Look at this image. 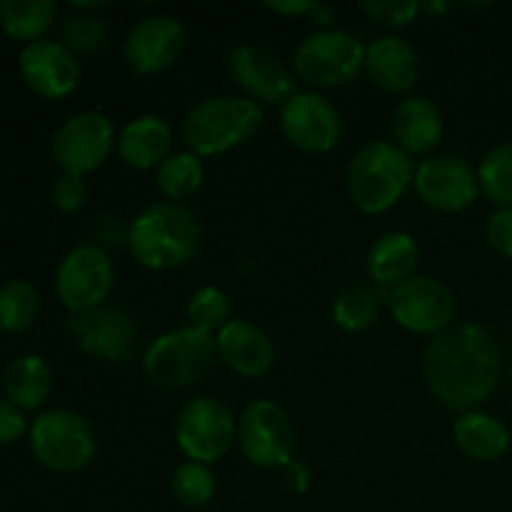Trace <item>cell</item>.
<instances>
[{"mask_svg": "<svg viewBox=\"0 0 512 512\" xmlns=\"http://www.w3.org/2000/svg\"><path fill=\"white\" fill-rule=\"evenodd\" d=\"M388 308L395 323L408 333L438 335L455 320V295L443 280L415 275L390 290Z\"/></svg>", "mask_w": 512, "mask_h": 512, "instance_id": "13", "label": "cell"}, {"mask_svg": "<svg viewBox=\"0 0 512 512\" xmlns=\"http://www.w3.org/2000/svg\"><path fill=\"white\" fill-rule=\"evenodd\" d=\"M500 373L498 340L478 323H453L425 345V383L438 403L453 413L480 410L498 388Z\"/></svg>", "mask_w": 512, "mask_h": 512, "instance_id": "1", "label": "cell"}, {"mask_svg": "<svg viewBox=\"0 0 512 512\" xmlns=\"http://www.w3.org/2000/svg\"><path fill=\"white\" fill-rule=\"evenodd\" d=\"M480 193L500 208H512V140L495 145L478 165Z\"/></svg>", "mask_w": 512, "mask_h": 512, "instance_id": "31", "label": "cell"}, {"mask_svg": "<svg viewBox=\"0 0 512 512\" xmlns=\"http://www.w3.org/2000/svg\"><path fill=\"white\" fill-rule=\"evenodd\" d=\"M310 480H313L310 468L308 465L300 463V460H293V463H288L283 468V483L288 485V490H293V493H298V495L308 493Z\"/></svg>", "mask_w": 512, "mask_h": 512, "instance_id": "38", "label": "cell"}, {"mask_svg": "<svg viewBox=\"0 0 512 512\" xmlns=\"http://www.w3.org/2000/svg\"><path fill=\"white\" fill-rule=\"evenodd\" d=\"M420 248L418 240L405 230L383 233L368 250V275L380 288H398L405 280L415 278Z\"/></svg>", "mask_w": 512, "mask_h": 512, "instance_id": "23", "label": "cell"}, {"mask_svg": "<svg viewBox=\"0 0 512 512\" xmlns=\"http://www.w3.org/2000/svg\"><path fill=\"white\" fill-rule=\"evenodd\" d=\"M365 68V45L350 30H315L293 53V70L315 90L343 88Z\"/></svg>", "mask_w": 512, "mask_h": 512, "instance_id": "7", "label": "cell"}, {"mask_svg": "<svg viewBox=\"0 0 512 512\" xmlns=\"http://www.w3.org/2000/svg\"><path fill=\"white\" fill-rule=\"evenodd\" d=\"M228 70L245 98L265 105H285L293 98L295 78L288 65L258 43H238L228 53Z\"/></svg>", "mask_w": 512, "mask_h": 512, "instance_id": "16", "label": "cell"}, {"mask_svg": "<svg viewBox=\"0 0 512 512\" xmlns=\"http://www.w3.org/2000/svg\"><path fill=\"white\" fill-rule=\"evenodd\" d=\"M308 18L318 30H333L335 20H338V13H335V8L330 3H313Z\"/></svg>", "mask_w": 512, "mask_h": 512, "instance_id": "40", "label": "cell"}, {"mask_svg": "<svg viewBox=\"0 0 512 512\" xmlns=\"http://www.w3.org/2000/svg\"><path fill=\"white\" fill-rule=\"evenodd\" d=\"M238 448L260 470H283L295 460L298 430L275 400H255L238 418Z\"/></svg>", "mask_w": 512, "mask_h": 512, "instance_id": "8", "label": "cell"}, {"mask_svg": "<svg viewBox=\"0 0 512 512\" xmlns=\"http://www.w3.org/2000/svg\"><path fill=\"white\" fill-rule=\"evenodd\" d=\"M203 225L183 203H153L128 225V248L138 265L148 270H175L198 255Z\"/></svg>", "mask_w": 512, "mask_h": 512, "instance_id": "2", "label": "cell"}, {"mask_svg": "<svg viewBox=\"0 0 512 512\" xmlns=\"http://www.w3.org/2000/svg\"><path fill=\"white\" fill-rule=\"evenodd\" d=\"M453 440L465 458L475 463H493L510 448V430L498 415L485 410L460 413L453 423Z\"/></svg>", "mask_w": 512, "mask_h": 512, "instance_id": "24", "label": "cell"}, {"mask_svg": "<svg viewBox=\"0 0 512 512\" xmlns=\"http://www.w3.org/2000/svg\"><path fill=\"white\" fill-rule=\"evenodd\" d=\"M188 320L195 330L205 335H218L230 323V300L220 288H200L188 303Z\"/></svg>", "mask_w": 512, "mask_h": 512, "instance_id": "33", "label": "cell"}, {"mask_svg": "<svg viewBox=\"0 0 512 512\" xmlns=\"http://www.w3.org/2000/svg\"><path fill=\"white\" fill-rule=\"evenodd\" d=\"M345 180L350 200L360 213H388L413 185V155L398 148L393 140H373L353 155Z\"/></svg>", "mask_w": 512, "mask_h": 512, "instance_id": "3", "label": "cell"}, {"mask_svg": "<svg viewBox=\"0 0 512 512\" xmlns=\"http://www.w3.org/2000/svg\"><path fill=\"white\" fill-rule=\"evenodd\" d=\"M215 348L220 360L240 378H263L275 365V345L270 335L253 320L233 318L218 335Z\"/></svg>", "mask_w": 512, "mask_h": 512, "instance_id": "19", "label": "cell"}, {"mask_svg": "<svg viewBox=\"0 0 512 512\" xmlns=\"http://www.w3.org/2000/svg\"><path fill=\"white\" fill-rule=\"evenodd\" d=\"M215 348L213 335L195 330L193 325L168 330L148 345L143 355V370L148 380L165 390H183L195 385L213 368Z\"/></svg>", "mask_w": 512, "mask_h": 512, "instance_id": "5", "label": "cell"}, {"mask_svg": "<svg viewBox=\"0 0 512 512\" xmlns=\"http://www.w3.org/2000/svg\"><path fill=\"white\" fill-rule=\"evenodd\" d=\"M115 145L118 140H115V128L108 115L98 110H83L55 130L50 155L63 173L85 178L110 158Z\"/></svg>", "mask_w": 512, "mask_h": 512, "instance_id": "11", "label": "cell"}, {"mask_svg": "<svg viewBox=\"0 0 512 512\" xmlns=\"http://www.w3.org/2000/svg\"><path fill=\"white\" fill-rule=\"evenodd\" d=\"M365 73L385 93H408L420 75V58L408 40L383 35L365 48Z\"/></svg>", "mask_w": 512, "mask_h": 512, "instance_id": "20", "label": "cell"}, {"mask_svg": "<svg viewBox=\"0 0 512 512\" xmlns=\"http://www.w3.org/2000/svg\"><path fill=\"white\" fill-rule=\"evenodd\" d=\"M205 180V165L203 158H198L190 150H178L170 153L168 158L160 163L155 170V188L160 190L168 203H183V200L193 198Z\"/></svg>", "mask_w": 512, "mask_h": 512, "instance_id": "27", "label": "cell"}, {"mask_svg": "<svg viewBox=\"0 0 512 512\" xmlns=\"http://www.w3.org/2000/svg\"><path fill=\"white\" fill-rule=\"evenodd\" d=\"M510 383H512V360H510Z\"/></svg>", "mask_w": 512, "mask_h": 512, "instance_id": "42", "label": "cell"}, {"mask_svg": "<svg viewBox=\"0 0 512 512\" xmlns=\"http://www.w3.org/2000/svg\"><path fill=\"white\" fill-rule=\"evenodd\" d=\"M425 10H430V13H445V10H448V5L445 3H428V5H423Z\"/></svg>", "mask_w": 512, "mask_h": 512, "instance_id": "41", "label": "cell"}, {"mask_svg": "<svg viewBox=\"0 0 512 512\" xmlns=\"http://www.w3.org/2000/svg\"><path fill=\"white\" fill-rule=\"evenodd\" d=\"M393 143L403 148L408 155H425L438 148L445 133V120L438 105L430 98L400 100L393 113Z\"/></svg>", "mask_w": 512, "mask_h": 512, "instance_id": "22", "label": "cell"}, {"mask_svg": "<svg viewBox=\"0 0 512 512\" xmlns=\"http://www.w3.org/2000/svg\"><path fill=\"white\" fill-rule=\"evenodd\" d=\"M175 440L188 460L203 465L218 463L238 443V418L223 400L198 395L178 413Z\"/></svg>", "mask_w": 512, "mask_h": 512, "instance_id": "9", "label": "cell"}, {"mask_svg": "<svg viewBox=\"0 0 512 512\" xmlns=\"http://www.w3.org/2000/svg\"><path fill=\"white\" fill-rule=\"evenodd\" d=\"M490 248L503 258L512 260V208H498L485 225Z\"/></svg>", "mask_w": 512, "mask_h": 512, "instance_id": "36", "label": "cell"}, {"mask_svg": "<svg viewBox=\"0 0 512 512\" xmlns=\"http://www.w3.org/2000/svg\"><path fill=\"white\" fill-rule=\"evenodd\" d=\"M215 475L210 465L195 463V460H185L173 470L170 478V493H173L175 503L183 508L200 510L215 498Z\"/></svg>", "mask_w": 512, "mask_h": 512, "instance_id": "30", "label": "cell"}, {"mask_svg": "<svg viewBox=\"0 0 512 512\" xmlns=\"http://www.w3.org/2000/svg\"><path fill=\"white\" fill-rule=\"evenodd\" d=\"M55 20L53 0H0V28L25 45L43 40Z\"/></svg>", "mask_w": 512, "mask_h": 512, "instance_id": "26", "label": "cell"}, {"mask_svg": "<svg viewBox=\"0 0 512 512\" xmlns=\"http://www.w3.org/2000/svg\"><path fill=\"white\" fill-rule=\"evenodd\" d=\"M185 28L173 15H148L130 28L123 55L135 78L173 68L185 50Z\"/></svg>", "mask_w": 512, "mask_h": 512, "instance_id": "17", "label": "cell"}, {"mask_svg": "<svg viewBox=\"0 0 512 512\" xmlns=\"http://www.w3.org/2000/svg\"><path fill=\"white\" fill-rule=\"evenodd\" d=\"M115 268L105 250L83 243L75 245L58 265L55 293L68 313H88L105 305L113 293Z\"/></svg>", "mask_w": 512, "mask_h": 512, "instance_id": "10", "label": "cell"}, {"mask_svg": "<svg viewBox=\"0 0 512 512\" xmlns=\"http://www.w3.org/2000/svg\"><path fill=\"white\" fill-rule=\"evenodd\" d=\"M263 5L270 13L283 15V18H300V15H308L310 8H313L310 0H278V3H275V0H268V3Z\"/></svg>", "mask_w": 512, "mask_h": 512, "instance_id": "39", "label": "cell"}, {"mask_svg": "<svg viewBox=\"0 0 512 512\" xmlns=\"http://www.w3.org/2000/svg\"><path fill=\"white\" fill-rule=\"evenodd\" d=\"M53 390V373L40 355H18L3 373L5 400L23 413L38 410Z\"/></svg>", "mask_w": 512, "mask_h": 512, "instance_id": "25", "label": "cell"}, {"mask_svg": "<svg viewBox=\"0 0 512 512\" xmlns=\"http://www.w3.org/2000/svg\"><path fill=\"white\" fill-rule=\"evenodd\" d=\"M18 73L35 95L58 100L73 93L80 83L78 55L70 53L60 40H35L23 45L18 55Z\"/></svg>", "mask_w": 512, "mask_h": 512, "instance_id": "18", "label": "cell"}, {"mask_svg": "<svg viewBox=\"0 0 512 512\" xmlns=\"http://www.w3.org/2000/svg\"><path fill=\"white\" fill-rule=\"evenodd\" d=\"M65 325L78 348L95 360L128 363L138 348V323L118 305H100L88 313H68Z\"/></svg>", "mask_w": 512, "mask_h": 512, "instance_id": "12", "label": "cell"}, {"mask_svg": "<svg viewBox=\"0 0 512 512\" xmlns=\"http://www.w3.org/2000/svg\"><path fill=\"white\" fill-rule=\"evenodd\" d=\"M50 200L60 213H78L88 200V183H85L83 175H58L53 188H50Z\"/></svg>", "mask_w": 512, "mask_h": 512, "instance_id": "35", "label": "cell"}, {"mask_svg": "<svg viewBox=\"0 0 512 512\" xmlns=\"http://www.w3.org/2000/svg\"><path fill=\"white\" fill-rule=\"evenodd\" d=\"M40 315V295L28 280H8L0 285V330L25 333Z\"/></svg>", "mask_w": 512, "mask_h": 512, "instance_id": "28", "label": "cell"}, {"mask_svg": "<svg viewBox=\"0 0 512 512\" xmlns=\"http://www.w3.org/2000/svg\"><path fill=\"white\" fill-rule=\"evenodd\" d=\"M30 453L53 473H78L95 458V430L80 413L68 408L45 410L28 430Z\"/></svg>", "mask_w": 512, "mask_h": 512, "instance_id": "6", "label": "cell"}, {"mask_svg": "<svg viewBox=\"0 0 512 512\" xmlns=\"http://www.w3.org/2000/svg\"><path fill=\"white\" fill-rule=\"evenodd\" d=\"M265 113L245 95H213L188 110L183 120V140L198 158L223 155L248 143L263 128Z\"/></svg>", "mask_w": 512, "mask_h": 512, "instance_id": "4", "label": "cell"}, {"mask_svg": "<svg viewBox=\"0 0 512 512\" xmlns=\"http://www.w3.org/2000/svg\"><path fill=\"white\" fill-rule=\"evenodd\" d=\"M60 43L75 55H93L108 48L110 28L98 13L73 10L60 20Z\"/></svg>", "mask_w": 512, "mask_h": 512, "instance_id": "29", "label": "cell"}, {"mask_svg": "<svg viewBox=\"0 0 512 512\" xmlns=\"http://www.w3.org/2000/svg\"><path fill=\"white\" fill-rule=\"evenodd\" d=\"M280 128L285 140L300 153L323 155L340 143L343 120L338 108L318 90H303V93L298 90L280 108Z\"/></svg>", "mask_w": 512, "mask_h": 512, "instance_id": "15", "label": "cell"}, {"mask_svg": "<svg viewBox=\"0 0 512 512\" xmlns=\"http://www.w3.org/2000/svg\"><path fill=\"white\" fill-rule=\"evenodd\" d=\"M360 8L373 23L383 25L388 30H398L413 23L420 10H423V5L418 0H368Z\"/></svg>", "mask_w": 512, "mask_h": 512, "instance_id": "34", "label": "cell"}, {"mask_svg": "<svg viewBox=\"0 0 512 512\" xmlns=\"http://www.w3.org/2000/svg\"><path fill=\"white\" fill-rule=\"evenodd\" d=\"M28 430L25 423V413L20 408H15L10 400H0V445H10L15 440H20Z\"/></svg>", "mask_w": 512, "mask_h": 512, "instance_id": "37", "label": "cell"}, {"mask_svg": "<svg viewBox=\"0 0 512 512\" xmlns=\"http://www.w3.org/2000/svg\"><path fill=\"white\" fill-rule=\"evenodd\" d=\"M413 188L428 208L438 213H463L478 200V170L460 155H430L415 168Z\"/></svg>", "mask_w": 512, "mask_h": 512, "instance_id": "14", "label": "cell"}, {"mask_svg": "<svg viewBox=\"0 0 512 512\" xmlns=\"http://www.w3.org/2000/svg\"><path fill=\"white\" fill-rule=\"evenodd\" d=\"M380 315V298L368 288H350L333 303V323L345 333H363L373 328Z\"/></svg>", "mask_w": 512, "mask_h": 512, "instance_id": "32", "label": "cell"}, {"mask_svg": "<svg viewBox=\"0 0 512 512\" xmlns=\"http://www.w3.org/2000/svg\"><path fill=\"white\" fill-rule=\"evenodd\" d=\"M115 148L128 168L158 170L160 163L173 153V128L160 115H138L120 130Z\"/></svg>", "mask_w": 512, "mask_h": 512, "instance_id": "21", "label": "cell"}]
</instances>
